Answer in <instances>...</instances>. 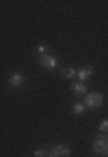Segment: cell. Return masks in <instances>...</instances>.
Returning a JSON list of instances; mask_svg holds the SVG:
<instances>
[{
    "label": "cell",
    "mask_w": 108,
    "mask_h": 157,
    "mask_svg": "<svg viewBox=\"0 0 108 157\" xmlns=\"http://www.w3.org/2000/svg\"><path fill=\"white\" fill-rule=\"evenodd\" d=\"M35 157H49V150H46V148H37L35 150Z\"/></svg>",
    "instance_id": "obj_10"
},
{
    "label": "cell",
    "mask_w": 108,
    "mask_h": 157,
    "mask_svg": "<svg viewBox=\"0 0 108 157\" xmlns=\"http://www.w3.org/2000/svg\"><path fill=\"white\" fill-rule=\"evenodd\" d=\"M72 91H73V94H77V96L87 94V87L84 86V82H77V84H73L72 86Z\"/></svg>",
    "instance_id": "obj_7"
},
{
    "label": "cell",
    "mask_w": 108,
    "mask_h": 157,
    "mask_svg": "<svg viewBox=\"0 0 108 157\" xmlns=\"http://www.w3.org/2000/svg\"><path fill=\"white\" fill-rule=\"evenodd\" d=\"M105 154H106V155H108V148H106V152H105Z\"/></svg>",
    "instance_id": "obj_13"
},
{
    "label": "cell",
    "mask_w": 108,
    "mask_h": 157,
    "mask_svg": "<svg viewBox=\"0 0 108 157\" xmlns=\"http://www.w3.org/2000/svg\"><path fill=\"white\" fill-rule=\"evenodd\" d=\"M70 148L66 145H56L49 150V157H68Z\"/></svg>",
    "instance_id": "obj_4"
},
{
    "label": "cell",
    "mask_w": 108,
    "mask_h": 157,
    "mask_svg": "<svg viewBox=\"0 0 108 157\" xmlns=\"http://www.w3.org/2000/svg\"><path fill=\"white\" fill-rule=\"evenodd\" d=\"M40 65L44 68H47V70H52V68L58 67V58L52 56V54H44V56H40Z\"/></svg>",
    "instance_id": "obj_3"
},
{
    "label": "cell",
    "mask_w": 108,
    "mask_h": 157,
    "mask_svg": "<svg viewBox=\"0 0 108 157\" xmlns=\"http://www.w3.org/2000/svg\"><path fill=\"white\" fill-rule=\"evenodd\" d=\"M92 72H94L92 67H84V68H80L79 72H77V77L80 78V82H84L85 78H89L92 75Z\"/></svg>",
    "instance_id": "obj_6"
},
{
    "label": "cell",
    "mask_w": 108,
    "mask_h": 157,
    "mask_svg": "<svg viewBox=\"0 0 108 157\" xmlns=\"http://www.w3.org/2000/svg\"><path fill=\"white\" fill-rule=\"evenodd\" d=\"M103 105V94L101 93H89V94H85V100H84V107L89 108V110H94V108H99Z\"/></svg>",
    "instance_id": "obj_1"
},
{
    "label": "cell",
    "mask_w": 108,
    "mask_h": 157,
    "mask_svg": "<svg viewBox=\"0 0 108 157\" xmlns=\"http://www.w3.org/2000/svg\"><path fill=\"white\" fill-rule=\"evenodd\" d=\"M23 84H24V77L19 72H14L9 77V86L11 87H19V86H23Z\"/></svg>",
    "instance_id": "obj_5"
},
{
    "label": "cell",
    "mask_w": 108,
    "mask_h": 157,
    "mask_svg": "<svg viewBox=\"0 0 108 157\" xmlns=\"http://www.w3.org/2000/svg\"><path fill=\"white\" fill-rule=\"evenodd\" d=\"M99 131H101V133H106V131H108V119L101 122V126H99Z\"/></svg>",
    "instance_id": "obj_12"
},
{
    "label": "cell",
    "mask_w": 108,
    "mask_h": 157,
    "mask_svg": "<svg viewBox=\"0 0 108 157\" xmlns=\"http://www.w3.org/2000/svg\"><path fill=\"white\" fill-rule=\"evenodd\" d=\"M92 148H94L96 154H105L108 148V136H105V135L98 136L96 140H94V143H92Z\"/></svg>",
    "instance_id": "obj_2"
},
{
    "label": "cell",
    "mask_w": 108,
    "mask_h": 157,
    "mask_svg": "<svg viewBox=\"0 0 108 157\" xmlns=\"http://www.w3.org/2000/svg\"><path fill=\"white\" fill-rule=\"evenodd\" d=\"M61 75H63L65 78H73V77H77V70H75V68H72V67L63 68V70H61Z\"/></svg>",
    "instance_id": "obj_8"
},
{
    "label": "cell",
    "mask_w": 108,
    "mask_h": 157,
    "mask_svg": "<svg viewBox=\"0 0 108 157\" xmlns=\"http://www.w3.org/2000/svg\"><path fill=\"white\" fill-rule=\"evenodd\" d=\"M37 52H39L40 56H44V54H47V45H44V44H40L39 47H37Z\"/></svg>",
    "instance_id": "obj_11"
},
{
    "label": "cell",
    "mask_w": 108,
    "mask_h": 157,
    "mask_svg": "<svg viewBox=\"0 0 108 157\" xmlns=\"http://www.w3.org/2000/svg\"><path fill=\"white\" fill-rule=\"evenodd\" d=\"M87 108L84 107V103H75L73 105V108H72V112L75 113V115H80V113H84Z\"/></svg>",
    "instance_id": "obj_9"
}]
</instances>
